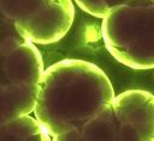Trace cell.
Masks as SVG:
<instances>
[{
    "mask_svg": "<svg viewBox=\"0 0 154 141\" xmlns=\"http://www.w3.org/2000/svg\"><path fill=\"white\" fill-rule=\"evenodd\" d=\"M116 94L96 65L65 59L45 69L35 117L55 141H79L84 127L112 106Z\"/></svg>",
    "mask_w": 154,
    "mask_h": 141,
    "instance_id": "6da1fadb",
    "label": "cell"
},
{
    "mask_svg": "<svg viewBox=\"0 0 154 141\" xmlns=\"http://www.w3.org/2000/svg\"><path fill=\"white\" fill-rule=\"evenodd\" d=\"M101 33L120 63L137 70L154 68V2L129 0L116 6L102 18Z\"/></svg>",
    "mask_w": 154,
    "mask_h": 141,
    "instance_id": "7a4b0ae2",
    "label": "cell"
},
{
    "mask_svg": "<svg viewBox=\"0 0 154 141\" xmlns=\"http://www.w3.org/2000/svg\"><path fill=\"white\" fill-rule=\"evenodd\" d=\"M0 14L34 44L60 41L75 19L72 0H0Z\"/></svg>",
    "mask_w": 154,
    "mask_h": 141,
    "instance_id": "3957f363",
    "label": "cell"
},
{
    "mask_svg": "<svg viewBox=\"0 0 154 141\" xmlns=\"http://www.w3.org/2000/svg\"><path fill=\"white\" fill-rule=\"evenodd\" d=\"M117 141H154V94L128 90L112 103Z\"/></svg>",
    "mask_w": 154,
    "mask_h": 141,
    "instance_id": "277c9868",
    "label": "cell"
},
{
    "mask_svg": "<svg viewBox=\"0 0 154 141\" xmlns=\"http://www.w3.org/2000/svg\"><path fill=\"white\" fill-rule=\"evenodd\" d=\"M1 69L10 82L38 85L45 68L40 51L22 37L7 36L0 41Z\"/></svg>",
    "mask_w": 154,
    "mask_h": 141,
    "instance_id": "5b68a950",
    "label": "cell"
},
{
    "mask_svg": "<svg viewBox=\"0 0 154 141\" xmlns=\"http://www.w3.org/2000/svg\"><path fill=\"white\" fill-rule=\"evenodd\" d=\"M38 85L0 82V124L34 111Z\"/></svg>",
    "mask_w": 154,
    "mask_h": 141,
    "instance_id": "8992f818",
    "label": "cell"
},
{
    "mask_svg": "<svg viewBox=\"0 0 154 141\" xmlns=\"http://www.w3.org/2000/svg\"><path fill=\"white\" fill-rule=\"evenodd\" d=\"M51 135L35 117L18 116L0 124V141H48Z\"/></svg>",
    "mask_w": 154,
    "mask_h": 141,
    "instance_id": "52a82bcc",
    "label": "cell"
},
{
    "mask_svg": "<svg viewBox=\"0 0 154 141\" xmlns=\"http://www.w3.org/2000/svg\"><path fill=\"white\" fill-rule=\"evenodd\" d=\"M75 2L84 12L96 18H103L112 8L119 5L117 0H75Z\"/></svg>",
    "mask_w": 154,
    "mask_h": 141,
    "instance_id": "ba28073f",
    "label": "cell"
},
{
    "mask_svg": "<svg viewBox=\"0 0 154 141\" xmlns=\"http://www.w3.org/2000/svg\"><path fill=\"white\" fill-rule=\"evenodd\" d=\"M118 1V4L120 5V4H124V2H126V1H129V0H117ZM149 1H152V2H154V0H149Z\"/></svg>",
    "mask_w": 154,
    "mask_h": 141,
    "instance_id": "9c48e42d",
    "label": "cell"
}]
</instances>
